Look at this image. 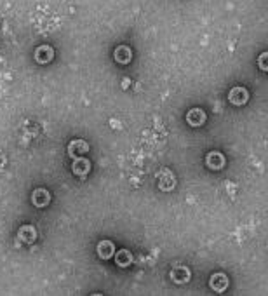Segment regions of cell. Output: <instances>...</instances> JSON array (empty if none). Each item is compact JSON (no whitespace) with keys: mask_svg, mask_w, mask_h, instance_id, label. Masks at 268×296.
<instances>
[{"mask_svg":"<svg viewBox=\"0 0 268 296\" xmlns=\"http://www.w3.org/2000/svg\"><path fill=\"white\" fill-rule=\"evenodd\" d=\"M206 164H207V168L212 169V171H218V169H221L225 166V157L221 155L220 152H211L206 157Z\"/></svg>","mask_w":268,"mask_h":296,"instance_id":"9","label":"cell"},{"mask_svg":"<svg viewBox=\"0 0 268 296\" xmlns=\"http://www.w3.org/2000/svg\"><path fill=\"white\" fill-rule=\"evenodd\" d=\"M157 178H159V187L162 190H165V192H169V190H172V188L176 187V178H174V174L169 169H162L157 174Z\"/></svg>","mask_w":268,"mask_h":296,"instance_id":"1","label":"cell"},{"mask_svg":"<svg viewBox=\"0 0 268 296\" xmlns=\"http://www.w3.org/2000/svg\"><path fill=\"white\" fill-rule=\"evenodd\" d=\"M87 150H89V145L82 140H73L72 143L68 145V155L73 157V159L79 157L80 153H85Z\"/></svg>","mask_w":268,"mask_h":296,"instance_id":"12","label":"cell"},{"mask_svg":"<svg viewBox=\"0 0 268 296\" xmlns=\"http://www.w3.org/2000/svg\"><path fill=\"white\" fill-rule=\"evenodd\" d=\"M72 171L73 174H77V176H85L89 171H91V162H89L87 159H84V157H75V160H73L72 164Z\"/></svg>","mask_w":268,"mask_h":296,"instance_id":"4","label":"cell"},{"mask_svg":"<svg viewBox=\"0 0 268 296\" xmlns=\"http://www.w3.org/2000/svg\"><path fill=\"white\" fill-rule=\"evenodd\" d=\"M18 237H20V240L24 242V244H32V242H35V239H37V232L32 225H24V227L20 228Z\"/></svg>","mask_w":268,"mask_h":296,"instance_id":"10","label":"cell"},{"mask_svg":"<svg viewBox=\"0 0 268 296\" xmlns=\"http://www.w3.org/2000/svg\"><path fill=\"white\" fill-rule=\"evenodd\" d=\"M113 56H115V61L120 64H127L129 61L132 60V51L127 47V45H119L113 52Z\"/></svg>","mask_w":268,"mask_h":296,"instance_id":"11","label":"cell"},{"mask_svg":"<svg viewBox=\"0 0 268 296\" xmlns=\"http://www.w3.org/2000/svg\"><path fill=\"white\" fill-rule=\"evenodd\" d=\"M115 261L119 267H129V265L132 263V254L131 251H127V249H120L119 253L115 254Z\"/></svg>","mask_w":268,"mask_h":296,"instance_id":"14","label":"cell"},{"mask_svg":"<svg viewBox=\"0 0 268 296\" xmlns=\"http://www.w3.org/2000/svg\"><path fill=\"white\" fill-rule=\"evenodd\" d=\"M96 253L101 260H110L115 254V246H113L112 240H101L96 248Z\"/></svg>","mask_w":268,"mask_h":296,"instance_id":"6","label":"cell"},{"mask_svg":"<svg viewBox=\"0 0 268 296\" xmlns=\"http://www.w3.org/2000/svg\"><path fill=\"white\" fill-rule=\"evenodd\" d=\"M228 100H230V103L232 105H246L247 103V100H249V92H247V89H244V87H233L232 91H230V94H228Z\"/></svg>","mask_w":268,"mask_h":296,"instance_id":"3","label":"cell"},{"mask_svg":"<svg viewBox=\"0 0 268 296\" xmlns=\"http://www.w3.org/2000/svg\"><path fill=\"white\" fill-rule=\"evenodd\" d=\"M32 202L37 208H45V206L51 202V193H49L45 188H37L32 195Z\"/></svg>","mask_w":268,"mask_h":296,"instance_id":"7","label":"cell"},{"mask_svg":"<svg viewBox=\"0 0 268 296\" xmlns=\"http://www.w3.org/2000/svg\"><path fill=\"white\" fill-rule=\"evenodd\" d=\"M267 56H268L267 52H263V54L260 56V61H258V63H260V68L263 70V72H267V70H268V66H267Z\"/></svg>","mask_w":268,"mask_h":296,"instance_id":"15","label":"cell"},{"mask_svg":"<svg viewBox=\"0 0 268 296\" xmlns=\"http://www.w3.org/2000/svg\"><path fill=\"white\" fill-rule=\"evenodd\" d=\"M209 286H211V289H214L216 293H223L225 289L228 288V277L221 272L214 274V275L211 277V280H209Z\"/></svg>","mask_w":268,"mask_h":296,"instance_id":"5","label":"cell"},{"mask_svg":"<svg viewBox=\"0 0 268 296\" xmlns=\"http://www.w3.org/2000/svg\"><path fill=\"white\" fill-rule=\"evenodd\" d=\"M171 279L178 284H185V282H188L190 280V270L183 265H178L171 270Z\"/></svg>","mask_w":268,"mask_h":296,"instance_id":"8","label":"cell"},{"mask_svg":"<svg viewBox=\"0 0 268 296\" xmlns=\"http://www.w3.org/2000/svg\"><path fill=\"white\" fill-rule=\"evenodd\" d=\"M52 56H54V51H52V47H49V45H40L35 51L37 63H42V64L49 63V61L52 60Z\"/></svg>","mask_w":268,"mask_h":296,"instance_id":"13","label":"cell"},{"mask_svg":"<svg viewBox=\"0 0 268 296\" xmlns=\"http://www.w3.org/2000/svg\"><path fill=\"white\" fill-rule=\"evenodd\" d=\"M207 120V115L202 108H192L188 113H186V122H188L192 127H200V126L206 124Z\"/></svg>","mask_w":268,"mask_h":296,"instance_id":"2","label":"cell"}]
</instances>
